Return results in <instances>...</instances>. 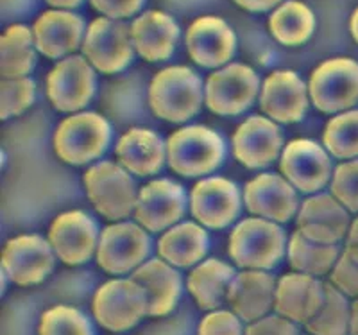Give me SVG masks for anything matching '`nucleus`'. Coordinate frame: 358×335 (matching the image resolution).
<instances>
[{
    "mask_svg": "<svg viewBox=\"0 0 358 335\" xmlns=\"http://www.w3.org/2000/svg\"><path fill=\"white\" fill-rule=\"evenodd\" d=\"M287 237L278 222L251 217L238 222L229 235V257L245 271H268L285 255Z\"/></svg>",
    "mask_w": 358,
    "mask_h": 335,
    "instance_id": "f03ea898",
    "label": "nucleus"
},
{
    "mask_svg": "<svg viewBox=\"0 0 358 335\" xmlns=\"http://www.w3.org/2000/svg\"><path fill=\"white\" fill-rule=\"evenodd\" d=\"M187 210L183 187L172 180H155L143 185L138 192L134 219L147 231H167L179 224Z\"/></svg>",
    "mask_w": 358,
    "mask_h": 335,
    "instance_id": "2eb2a0df",
    "label": "nucleus"
},
{
    "mask_svg": "<svg viewBox=\"0 0 358 335\" xmlns=\"http://www.w3.org/2000/svg\"><path fill=\"white\" fill-rule=\"evenodd\" d=\"M86 196L108 221L120 222L134 212L138 192L133 174L120 164L101 162L85 172Z\"/></svg>",
    "mask_w": 358,
    "mask_h": 335,
    "instance_id": "20e7f679",
    "label": "nucleus"
},
{
    "mask_svg": "<svg viewBox=\"0 0 358 335\" xmlns=\"http://www.w3.org/2000/svg\"><path fill=\"white\" fill-rule=\"evenodd\" d=\"M324 298L326 283L308 274L290 273L278 282L274 312L306 327L321 311Z\"/></svg>",
    "mask_w": 358,
    "mask_h": 335,
    "instance_id": "4be33fe9",
    "label": "nucleus"
},
{
    "mask_svg": "<svg viewBox=\"0 0 358 335\" xmlns=\"http://www.w3.org/2000/svg\"><path fill=\"white\" fill-rule=\"evenodd\" d=\"M331 196L350 212L358 213V159L335 169L331 176Z\"/></svg>",
    "mask_w": 358,
    "mask_h": 335,
    "instance_id": "e433bc0d",
    "label": "nucleus"
},
{
    "mask_svg": "<svg viewBox=\"0 0 358 335\" xmlns=\"http://www.w3.org/2000/svg\"><path fill=\"white\" fill-rule=\"evenodd\" d=\"M260 92L257 72L242 63L215 70L204 85V103L212 113L233 117L248 111Z\"/></svg>",
    "mask_w": 358,
    "mask_h": 335,
    "instance_id": "1a4fd4ad",
    "label": "nucleus"
},
{
    "mask_svg": "<svg viewBox=\"0 0 358 335\" xmlns=\"http://www.w3.org/2000/svg\"><path fill=\"white\" fill-rule=\"evenodd\" d=\"M344 253H348L355 262H358V217L351 222V228L346 237V250H344Z\"/></svg>",
    "mask_w": 358,
    "mask_h": 335,
    "instance_id": "37998d69",
    "label": "nucleus"
},
{
    "mask_svg": "<svg viewBox=\"0 0 358 335\" xmlns=\"http://www.w3.org/2000/svg\"><path fill=\"white\" fill-rule=\"evenodd\" d=\"M187 49L196 65L219 69L235 54L236 36L222 18L201 17L188 27Z\"/></svg>",
    "mask_w": 358,
    "mask_h": 335,
    "instance_id": "412c9836",
    "label": "nucleus"
},
{
    "mask_svg": "<svg viewBox=\"0 0 358 335\" xmlns=\"http://www.w3.org/2000/svg\"><path fill=\"white\" fill-rule=\"evenodd\" d=\"M330 152L321 143L308 138H296L283 148L280 156L281 176L296 190L313 194L331 178Z\"/></svg>",
    "mask_w": 358,
    "mask_h": 335,
    "instance_id": "ddd939ff",
    "label": "nucleus"
},
{
    "mask_svg": "<svg viewBox=\"0 0 358 335\" xmlns=\"http://www.w3.org/2000/svg\"><path fill=\"white\" fill-rule=\"evenodd\" d=\"M297 231L319 244L338 245L351 228L350 210L330 194H317L305 201L297 212Z\"/></svg>",
    "mask_w": 358,
    "mask_h": 335,
    "instance_id": "f3484780",
    "label": "nucleus"
},
{
    "mask_svg": "<svg viewBox=\"0 0 358 335\" xmlns=\"http://www.w3.org/2000/svg\"><path fill=\"white\" fill-rule=\"evenodd\" d=\"M95 94V69L85 56H69L47 76V97L62 113H81Z\"/></svg>",
    "mask_w": 358,
    "mask_h": 335,
    "instance_id": "9b49d317",
    "label": "nucleus"
},
{
    "mask_svg": "<svg viewBox=\"0 0 358 335\" xmlns=\"http://www.w3.org/2000/svg\"><path fill=\"white\" fill-rule=\"evenodd\" d=\"M308 86L290 70L273 72L262 85L260 106L265 117L276 124L303 120L308 111Z\"/></svg>",
    "mask_w": 358,
    "mask_h": 335,
    "instance_id": "6ab92c4d",
    "label": "nucleus"
},
{
    "mask_svg": "<svg viewBox=\"0 0 358 335\" xmlns=\"http://www.w3.org/2000/svg\"><path fill=\"white\" fill-rule=\"evenodd\" d=\"M244 203L255 217L273 222L290 221L297 208V192L280 174H260L245 185Z\"/></svg>",
    "mask_w": 358,
    "mask_h": 335,
    "instance_id": "aec40b11",
    "label": "nucleus"
},
{
    "mask_svg": "<svg viewBox=\"0 0 358 335\" xmlns=\"http://www.w3.org/2000/svg\"><path fill=\"white\" fill-rule=\"evenodd\" d=\"M36 43L33 29L11 25L0 38V74L2 79L27 78L36 63Z\"/></svg>",
    "mask_w": 358,
    "mask_h": 335,
    "instance_id": "c756f323",
    "label": "nucleus"
},
{
    "mask_svg": "<svg viewBox=\"0 0 358 335\" xmlns=\"http://www.w3.org/2000/svg\"><path fill=\"white\" fill-rule=\"evenodd\" d=\"M85 24L79 15L65 9L45 11L33 25V36L38 52L43 56L65 57L83 45L85 40Z\"/></svg>",
    "mask_w": 358,
    "mask_h": 335,
    "instance_id": "5701e85b",
    "label": "nucleus"
},
{
    "mask_svg": "<svg viewBox=\"0 0 358 335\" xmlns=\"http://www.w3.org/2000/svg\"><path fill=\"white\" fill-rule=\"evenodd\" d=\"M308 94L322 113L351 110L358 103V63L350 57L321 63L310 76Z\"/></svg>",
    "mask_w": 358,
    "mask_h": 335,
    "instance_id": "0eeeda50",
    "label": "nucleus"
},
{
    "mask_svg": "<svg viewBox=\"0 0 358 335\" xmlns=\"http://www.w3.org/2000/svg\"><path fill=\"white\" fill-rule=\"evenodd\" d=\"M287 255H289L290 266L296 269V273L319 278V276H324L334 271L342 253L338 245L313 242L296 229L289 241Z\"/></svg>",
    "mask_w": 358,
    "mask_h": 335,
    "instance_id": "7c9ffc66",
    "label": "nucleus"
},
{
    "mask_svg": "<svg viewBox=\"0 0 358 335\" xmlns=\"http://www.w3.org/2000/svg\"><path fill=\"white\" fill-rule=\"evenodd\" d=\"M351 327V307L348 296L326 283V298L321 311L306 325L310 335H348Z\"/></svg>",
    "mask_w": 358,
    "mask_h": 335,
    "instance_id": "473e14b6",
    "label": "nucleus"
},
{
    "mask_svg": "<svg viewBox=\"0 0 358 335\" xmlns=\"http://www.w3.org/2000/svg\"><path fill=\"white\" fill-rule=\"evenodd\" d=\"M131 40L140 57L147 62H165L179 40L174 18L162 11H145L131 24Z\"/></svg>",
    "mask_w": 358,
    "mask_h": 335,
    "instance_id": "bb28decb",
    "label": "nucleus"
},
{
    "mask_svg": "<svg viewBox=\"0 0 358 335\" xmlns=\"http://www.w3.org/2000/svg\"><path fill=\"white\" fill-rule=\"evenodd\" d=\"M233 2H235L236 6H241L242 9H245V11L262 13L276 8L281 0H233Z\"/></svg>",
    "mask_w": 358,
    "mask_h": 335,
    "instance_id": "79ce46f5",
    "label": "nucleus"
},
{
    "mask_svg": "<svg viewBox=\"0 0 358 335\" xmlns=\"http://www.w3.org/2000/svg\"><path fill=\"white\" fill-rule=\"evenodd\" d=\"M330 283L348 298H358V262L342 253L330 273Z\"/></svg>",
    "mask_w": 358,
    "mask_h": 335,
    "instance_id": "58836bf2",
    "label": "nucleus"
},
{
    "mask_svg": "<svg viewBox=\"0 0 358 335\" xmlns=\"http://www.w3.org/2000/svg\"><path fill=\"white\" fill-rule=\"evenodd\" d=\"M224 155V140L206 126H185L167 140V164L183 178L206 176L222 165Z\"/></svg>",
    "mask_w": 358,
    "mask_h": 335,
    "instance_id": "7ed1b4c3",
    "label": "nucleus"
},
{
    "mask_svg": "<svg viewBox=\"0 0 358 335\" xmlns=\"http://www.w3.org/2000/svg\"><path fill=\"white\" fill-rule=\"evenodd\" d=\"M241 206V190L226 178L201 180L190 192L192 215L204 228L222 229L233 224Z\"/></svg>",
    "mask_w": 358,
    "mask_h": 335,
    "instance_id": "dca6fc26",
    "label": "nucleus"
},
{
    "mask_svg": "<svg viewBox=\"0 0 358 335\" xmlns=\"http://www.w3.org/2000/svg\"><path fill=\"white\" fill-rule=\"evenodd\" d=\"M203 101V81L188 66H167L159 70L149 85L151 111L167 122H188L199 113Z\"/></svg>",
    "mask_w": 358,
    "mask_h": 335,
    "instance_id": "f257e3e1",
    "label": "nucleus"
},
{
    "mask_svg": "<svg viewBox=\"0 0 358 335\" xmlns=\"http://www.w3.org/2000/svg\"><path fill=\"white\" fill-rule=\"evenodd\" d=\"M36 85L31 78L2 79L0 85V117L11 119L33 106Z\"/></svg>",
    "mask_w": 358,
    "mask_h": 335,
    "instance_id": "c9c22d12",
    "label": "nucleus"
},
{
    "mask_svg": "<svg viewBox=\"0 0 358 335\" xmlns=\"http://www.w3.org/2000/svg\"><path fill=\"white\" fill-rule=\"evenodd\" d=\"M197 335H245V330L233 311H213L201 321Z\"/></svg>",
    "mask_w": 358,
    "mask_h": 335,
    "instance_id": "4c0bfd02",
    "label": "nucleus"
},
{
    "mask_svg": "<svg viewBox=\"0 0 358 335\" xmlns=\"http://www.w3.org/2000/svg\"><path fill=\"white\" fill-rule=\"evenodd\" d=\"M111 127L102 115L81 111L66 117L54 133V151L69 165H86L106 152Z\"/></svg>",
    "mask_w": 358,
    "mask_h": 335,
    "instance_id": "39448f33",
    "label": "nucleus"
},
{
    "mask_svg": "<svg viewBox=\"0 0 358 335\" xmlns=\"http://www.w3.org/2000/svg\"><path fill=\"white\" fill-rule=\"evenodd\" d=\"M350 335H358V298L351 305V327Z\"/></svg>",
    "mask_w": 358,
    "mask_h": 335,
    "instance_id": "a18cd8bd",
    "label": "nucleus"
},
{
    "mask_svg": "<svg viewBox=\"0 0 358 335\" xmlns=\"http://www.w3.org/2000/svg\"><path fill=\"white\" fill-rule=\"evenodd\" d=\"M268 27L273 36L283 45H301L312 36L315 18L308 6L297 0H289L271 15Z\"/></svg>",
    "mask_w": 358,
    "mask_h": 335,
    "instance_id": "2f4dec72",
    "label": "nucleus"
},
{
    "mask_svg": "<svg viewBox=\"0 0 358 335\" xmlns=\"http://www.w3.org/2000/svg\"><path fill=\"white\" fill-rule=\"evenodd\" d=\"M236 273L229 264L217 258L203 260L188 274L187 285L190 294L203 311H219L224 301H228L229 287Z\"/></svg>",
    "mask_w": 358,
    "mask_h": 335,
    "instance_id": "c85d7f7f",
    "label": "nucleus"
},
{
    "mask_svg": "<svg viewBox=\"0 0 358 335\" xmlns=\"http://www.w3.org/2000/svg\"><path fill=\"white\" fill-rule=\"evenodd\" d=\"M131 278L145 290L147 315L151 318L171 314L181 298V274L162 258L147 260L134 273H131Z\"/></svg>",
    "mask_w": 358,
    "mask_h": 335,
    "instance_id": "393cba45",
    "label": "nucleus"
},
{
    "mask_svg": "<svg viewBox=\"0 0 358 335\" xmlns=\"http://www.w3.org/2000/svg\"><path fill=\"white\" fill-rule=\"evenodd\" d=\"M283 152V135L274 120L252 115L236 127L233 155L248 169H264Z\"/></svg>",
    "mask_w": 358,
    "mask_h": 335,
    "instance_id": "a211bd4d",
    "label": "nucleus"
},
{
    "mask_svg": "<svg viewBox=\"0 0 358 335\" xmlns=\"http://www.w3.org/2000/svg\"><path fill=\"white\" fill-rule=\"evenodd\" d=\"M83 56L99 72L115 74L126 69L133 59L134 47L131 25L113 18H95L88 25L83 40Z\"/></svg>",
    "mask_w": 358,
    "mask_h": 335,
    "instance_id": "9d476101",
    "label": "nucleus"
},
{
    "mask_svg": "<svg viewBox=\"0 0 358 335\" xmlns=\"http://www.w3.org/2000/svg\"><path fill=\"white\" fill-rule=\"evenodd\" d=\"M210 250V238L199 222H179L163 233L158 242L162 260L176 269H188L199 266Z\"/></svg>",
    "mask_w": 358,
    "mask_h": 335,
    "instance_id": "cd10ccee",
    "label": "nucleus"
},
{
    "mask_svg": "<svg viewBox=\"0 0 358 335\" xmlns=\"http://www.w3.org/2000/svg\"><path fill=\"white\" fill-rule=\"evenodd\" d=\"M117 159L133 176H152L165 165L167 142L151 129L134 127L117 143Z\"/></svg>",
    "mask_w": 358,
    "mask_h": 335,
    "instance_id": "a878e982",
    "label": "nucleus"
},
{
    "mask_svg": "<svg viewBox=\"0 0 358 335\" xmlns=\"http://www.w3.org/2000/svg\"><path fill=\"white\" fill-rule=\"evenodd\" d=\"M92 311L97 323L106 330H131L147 315V294L131 276L110 280L95 292Z\"/></svg>",
    "mask_w": 358,
    "mask_h": 335,
    "instance_id": "423d86ee",
    "label": "nucleus"
},
{
    "mask_svg": "<svg viewBox=\"0 0 358 335\" xmlns=\"http://www.w3.org/2000/svg\"><path fill=\"white\" fill-rule=\"evenodd\" d=\"M83 0H47V4H50L52 8H57V9H65V11H69V9H73L78 8L79 4H81Z\"/></svg>",
    "mask_w": 358,
    "mask_h": 335,
    "instance_id": "c03bdc74",
    "label": "nucleus"
},
{
    "mask_svg": "<svg viewBox=\"0 0 358 335\" xmlns=\"http://www.w3.org/2000/svg\"><path fill=\"white\" fill-rule=\"evenodd\" d=\"M151 255V238L138 222H115L101 233L97 264L110 274L134 273Z\"/></svg>",
    "mask_w": 358,
    "mask_h": 335,
    "instance_id": "6e6552de",
    "label": "nucleus"
},
{
    "mask_svg": "<svg viewBox=\"0 0 358 335\" xmlns=\"http://www.w3.org/2000/svg\"><path fill=\"white\" fill-rule=\"evenodd\" d=\"M322 145L335 158H358V110L338 113L326 124Z\"/></svg>",
    "mask_w": 358,
    "mask_h": 335,
    "instance_id": "72a5a7b5",
    "label": "nucleus"
},
{
    "mask_svg": "<svg viewBox=\"0 0 358 335\" xmlns=\"http://www.w3.org/2000/svg\"><path fill=\"white\" fill-rule=\"evenodd\" d=\"M90 2L99 13L113 20L133 17L143 4V0H90Z\"/></svg>",
    "mask_w": 358,
    "mask_h": 335,
    "instance_id": "a19ab883",
    "label": "nucleus"
},
{
    "mask_svg": "<svg viewBox=\"0 0 358 335\" xmlns=\"http://www.w3.org/2000/svg\"><path fill=\"white\" fill-rule=\"evenodd\" d=\"M245 335H299L297 325L280 314H268L245 328Z\"/></svg>",
    "mask_w": 358,
    "mask_h": 335,
    "instance_id": "ea45409f",
    "label": "nucleus"
},
{
    "mask_svg": "<svg viewBox=\"0 0 358 335\" xmlns=\"http://www.w3.org/2000/svg\"><path fill=\"white\" fill-rule=\"evenodd\" d=\"M350 31H351V36H353V40L358 43V8L355 9L353 17H351V22H350Z\"/></svg>",
    "mask_w": 358,
    "mask_h": 335,
    "instance_id": "49530a36",
    "label": "nucleus"
},
{
    "mask_svg": "<svg viewBox=\"0 0 358 335\" xmlns=\"http://www.w3.org/2000/svg\"><path fill=\"white\" fill-rule=\"evenodd\" d=\"M38 335H94V330L78 308L57 305L41 314Z\"/></svg>",
    "mask_w": 358,
    "mask_h": 335,
    "instance_id": "f704fd0d",
    "label": "nucleus"
},
{
    "mask_svg": "<svg viewBox=\"0 0 358 335\" xmlns=\"http://www.w3.org/2000/svg\"><path fill=\"white\" fill-rule=\"evenodd\" d=\"M54 253L49 238L40 235H18L6 242L2 251V273L20 287L43 282L54 269Z\"/></svg>",
    "mask_w": 358,
    "mask_h": 335,
    "instance_id": "f8f14e48",
    "label": "nucleus"
},
{
    "mask_svg": "<svg viewBox=\"0 0 358 335\" xmlns=\"http://www.w3.org/2000/svg\"><path fill=\"white\" fill-rule=\"evenodd\" d=\"M278 282L267 271H242L236 273L229 287L228 303L242 321L249 325L268 315L274 308Z\"/></svg>",
    "mask_w": 358,
    "mask_h": 335,
    "instance_id": "b1692460",
    "label": "nucleus"
},
{
    "mask_svg": "<svg viewBox=\"0 0 358 335\" xmlns=\"http://www.w3.org/2000/svg\"><path fill=\"white\" fill-rule=\"evenodd\" d=\"M54 253L66 266H81L97 255L99 229L95 221L81 210H69L57 215L49 228Z\"/></svg>",
    "mask_w": 358,
    "mask_h": 335,
    "instance_id": "4468645a",
    "label": "nucleus"
}]
</instances>
